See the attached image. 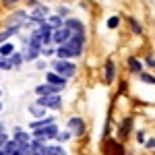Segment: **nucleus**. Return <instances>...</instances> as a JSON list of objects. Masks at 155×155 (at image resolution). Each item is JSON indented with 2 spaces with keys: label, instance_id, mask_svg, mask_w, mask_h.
Masks as SVG:
<instances>
[{
  "label": "nucleus",
  "instance_id": "6e6552de",
  "mask_svg": "<svg viewBox=\"0 0 155 155\" xmlns=\"http://www.w3.org/2000/svg\"><path fill=\"white\" fill-rule=\"evenodd\" d=\"M68 128L74 130L77 134H81V132H83V120L81 118H72L71 122H68Z\"/></svg>",
  "mask_w": 155,
  "mask_h": 155
},
{
  "label": "nucleus",
  "instance_id": "a878e982",
  "mask_svg": "<svg viewBox=\"0 0 155 155\" xmlns=\"http://www.w3.org/2000/svg\"><path fill=\"white\" fill-rule=\"evenodd\" d=\"M6 4H12V2H19V0H4Z\"/></svg>",
  "mask_w": 155,
  "mask_h": 155
},
{
  "label": "nucleus",
  "instance_id": "5701e85b",
  "mask_svg": "<svg viewBox=\"0 0 155 155\" xmlns=\"http://www.w3.org/2000/svg\"><path fill=\"white\" fill-rule=\"evenodd\" d=\"M56 137H58L60 141H66V139H68V132H60V134H56Z\"/></svg>",
  "mask_w": 155,
  "mask_h": 155
},
{
  "label": "nucleus",
  "instance_id": "7ed1b4c3",
  "mask_svg": "<svg viewBox=\"0 0 155 155\" xmlns=\"http://www.w3.org/2000/svg\"><path fill=\"white\" fill-rule=\"evenodd\" d=\"M60 89H62V87H56V85H39L35 91H37V95L44 97V95H56Z\"/></svg>",
  "mask_w": 155,
  "mask_h": 155
},
{
  "label": "nucleus",
  "instance_id": "ddd939ff",
  "mask_svg": "<svg viewBox=\"0 0 155 155\" xmlns=\"http://www.w3.org/2000/svg\"><path fill=\"white\" fill-rule=\"evenodd\" d=\"M17 31H19V27H8L6 31H2V33H0V44H2L4 39H8L12 33H17Z\"/></svg>",
  "mask_w": 155,
  "mask_h": 155
},
{
  "label": "nucleus",
  "instance_id": "4be33fe9",
  "mask_svg": "<svg viewBox=\"0 0 155 155\" xmlns=\"http://www.w3.org/2000/svg\"><path fill=\"white\" fill-rule=\"evenodd\" d=\"M0 66H2V68H11V64H8V60H4L2 56H0Z\"/></svg>",
  "mask_w": 155,
  "mask_h": 155
},
{
  "label": "nucleus",
  "instance_id": "393cba45",
  "mask_svg": "<svg viewBox=\"0 0 155 155\" xmlns=\"http://www.w3.org/2000/svg\"><path fill=\"white\" fill-rule=\"evenodd\" d=\"M130 25H132V29H134V31H141V27L134 23V19H130Z\"/></svg>",
  "mask_w": 155,
  "mask_h": 155
},
{
  "label": "nucleus",
  "instance_id": "9b49d317",
  "mask_svg": "<svg viewBox=\"0 0 155 155\" xmlns=\"http://www.w3.org/2000/svg\"><path fill=\"white\" fill-rule=\"evenodd\" d=\"M112 79H114V62L107 60L106 62V83H112Z\"/></svg>",
  "mask_w": 155,
  "mask_h": 155
},
{
  "label": "nucleus",
  "instance_id": "2eb2a0df",
  "mask_svg": "<svg viewBox=\"0 0 155 155\" xmlns=\"http://www.w3.org/2000/svg\"><path fill=\"white\" fill-rule=\"evenodd\" d=\"M50 124H54L52 120H41V122H33L31 126H33V130H39V128H44V126H50Z\"/></svg>",
  "mask_w": 155,
  "mask_h": 155
},
{
  "label": "nucleus",
  "instance_id": "6ab92c4d",
  "mask_svg": "<svg viewBox=\"0 0 155 155\" xmlns=\"http://www.w3.org/2000/svg\"><path fill=\"white\" fill-rule=\"evenodd\" d=\"M8 54H12V46H11V44L2 46V56H8Z\"/></svg>",
  "mask_w": 155,
  "mask_h": 155
},
{
  "label": "nucleus",
  "instance_id": "0eeeda50",
  "mask_svg": "<svg viewBox=\"0 0 155 155\" xmlns=\"http://www.w3.org/2000/svg\"><path fill=\"white\" fill-rule=\"evenodd\" d=\"M35 155H66L60 147H37Z\"/></svg>",
  "mask_w": 155,
  "mask_h": 155
},
{
  "label": "nucleus",
  "instance_id": "1a4fd4ad",
  "mask_svg": "<svg viewBox=\"0 0 155 155\" xmlns=\"http://www.w3.org/2000/svg\"><path fill=\"white\" fill-rule=\"evenodd\" d=\"M35 35L39 37V41H41V44H48V41H50V27H48V25H44Z\"/></svg>",
  "mask_w": 155,
  "mask_h": 155
},
{
  "label": "nucleus",
  "instance_id": "20e7f679",
  "mask_svg": "<svg viewBox=\"0 0 155 155\" xmlns=\"http://www.w3.org/2000/svg\"><path fill=\"white\" fill-rule=\"evenodd\" d=\"M39 106H50V107H60V97L58 95H44L37 101Z\"/></svg>",
  "mask_w": 155,
  "mask_h": 155
},
{
  "label": "nucleus",
  "instance_id": "423d86ee",
  "mask_svg": "<svg viewBox=\"0 0 155 155\" xmlns=\"http://www.w3.org/2000/svg\"><path fill=\"white\" fill-rule=\"evenodd\" d=\"M54 41H58V44H64V41H68L71 39V29H56L54 31V37H52Z\"/></svg>",
  "mask_w": 155,
  "mask_h": 155
},
{
  "label": "nucleus",
  "instance_id": "a211bd4d",
  "mask_svg": "<svg viewBox=\"0 0 155 155\" xmlns=\"http://www.w3.org/2000/svg\"><path fill=\"white\" fill-rule=\"evenodd\" d=\"M31 114H33V116H37V118H39V116H41V114H44V110H41V107H39V106H33V107H31Z\"/></svg>",
  "mask_w": 155,
  "mask_h": 155
},
{
  "label": "nucleus",
  "instance_id": "4468645a",
  "mask_svg": "<svg viewBox=\"0 0 155 155\" xmlns=\"http://www.w3.org/2000/svg\"><path fill=\"white\" fill-rule=\"evenodd\" d=\"M48 15V8H44V6H35V11H33V19H44Z\"/></svg>",
  "mask_w": 155,
  "mask_h": 155
},
{
  "label": "nucleus",
  "instance_id": "aec40b11",
  "mask_svg": "<svg viewBox=\"0 0 155 155\" xmlns=\"http://www.w3.org/2000/svg\"><path fill=\"white\" fill-rule=\"evenodd\" d=\"M48 27H50V29H52V27H60V19H58V17H52Z\"/></svg>",
  "mask_w": 155,
  "mask_h": 155
},
{
  "label": "nucleus",
  "instance_id": "bb28decb",
  "mask_svg": "<svg viewBox=\"0 0 155 155\" xmlns=\"http://www.w3.org/2000/svg\"><path fill=\"white\" fill-rule=\"evenodd\" d=\"M0 107H2V104H0Z\"/></svg>",
  "mask_w": 155,
  "mask_h": 155
},
{
  "label": "nucleus",
  "instance_id": "f8f14e48",
  "mask_svg": "<svg viewBox=\"0 0 155 155\" xmlns=\"http://www.w3.org/2000/svg\"><path fill=\"white\" fill-rule=\"evenodd\" d=\"M48 83L50 85H56V87H62V85H64V79L58 77V74H52V72H50V74H48Z\"/></svg>",
  "mask_w": 155,
  "mask_h": 155
},
{
  "label": "nucleus",
  "instance_id": "dca6fc26",
  "mask_svg": "<svg viewBox=\"0 0 155 155\" xmlns=\"http://www.w3.org/2000/svg\"><path fill=\"white\" fill-rule=\"evenodd\" d=\"M27 141H29V139H27V134L21 132V130H17V143H19V145H27Z\"/></svg>",
  "mask_w": 155,
  "mask_h": 155
},
{
  "label": "nucleus",
  "instance_id": "b1692460",
  "mask_svg": "<svg viewBox=\"0 0 155 155\" xmlns=\"http://www.w3.org/2000/svg\"><path fill=\"white\" fill-rule=\"evenodd\" d=\"M147 64L153 68V64H155V60H153V56H147Z\"/></svg>",
  "mask_w": 155,
  "mask_h": 155
},
{
  "label": "nucleus",
  "instance_id": "9d476101",
  "mask_svg": "<svg viewBox=\"0 0 155 155\" xmlns=\"http://www.w3.org/2000/svg\"><path fill=\"white\" fill-rule=\"evenodd\" d=\"M66 29H74L77 33H83V25H81V21H74V19H68V21H66Z\"/></svg>",
  "mask_w": 155,
  "mask_h": 155
},
{
  "label": "nucleus",
  "instance_id": "f03ea898",
  "mask_svg": "<svg viewBox=\"0 0 155 155\" xmlns=\"http://www.w3.org/2000/svg\"><path fill=\"white\" fill-rule=\"evenodd\" d=\"M54 68H56V72H58V77H72L74 74V64H71V62H66V60H58L56 64H54Z\"/></svg>",
  "mask_w": 155,
  "mask_h": 155
},
{
  "label": "nucleus",
  "instance_id": "f3484780",
  "mask_svg": "<svg viewBox=\"0 0 155 155\" xmlns=\"http://www.w3.org/2000/svg\"><path fill=\"white\" fill-rule=\"evenodd\" d=\"M128 64H130V68H132V71H137V72L141 71V64H139V60L130 58V60H128Z\"/></svg>",
  "mask_w": 155,
  "mask_h": 155
},
{
  "label": "nucleus",
  "instance_id": "39448f33",
  "mask_svg": "<svg viewBox=\"0 0 155 155\" xmlns=\"http://www.w3.org/2000/svg\"><path fill=\"white\" fill-rule=\"evenodd\" d=\"M56 134H58V128H56L54 124H50V126H44V128L35 130L37 139H44V137H56Z\"/></svg>",
  "mask_w": 155,
  "mask_h": 155
},
{
  "label": "nucleus",
  "instance_id": "f257e3e1",
  "mask_svg": "<svg viewBox=\"0 0 155 155\" xmlns=\"http://www.w3.org/2000/svg\"><path fill=\"white\" fill-rule=\"evenodd\" d=\"M83 33H74V35L68 39V41H64V46L58 50V54L62 58H68V56H79L81 54V48H83Z\"/></svg>",
  "mask_w": 155,
  "mask_h": 155
},
{
  "label": "nucleus",
  "instance_id": "412c9836",
  "mask_svg": "<svg viewBox=\"0 0 155 155\" xmlns=\"http://www.w3.org/2000/svg\"><path fill=\"white\" fill-rule=\"evenodd\" d=\"M107 27H112V29H114V27H118V17H112V19L107 21Z\"/></svg>",
  "mask_w": 155,
  "mask_h": 155
}]
</instances>
